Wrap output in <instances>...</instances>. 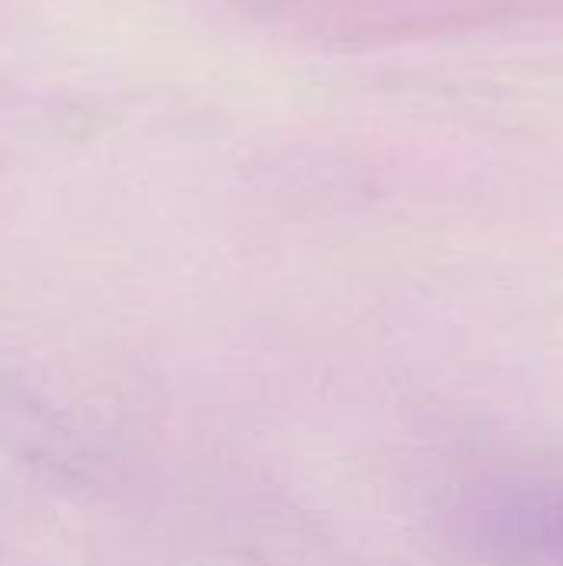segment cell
Masks as SVG:
<instances>
[{
  "instance_id": "6da1fadb",
  "label": "cell",
  "mask_w": 563,
  "mask_h": 566,
  "mask_svg": "<svg viewBox=\"0 0 563 566\" xmlns=\"http://www.w3.org/2000/svg\"><path fill=\"white\" fill-rule=\"evenodd\" d=\"M478 551L504 566H563V474H511L465 507Z\"/></svg>"
}]
</instances>
